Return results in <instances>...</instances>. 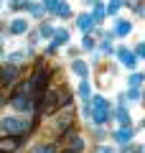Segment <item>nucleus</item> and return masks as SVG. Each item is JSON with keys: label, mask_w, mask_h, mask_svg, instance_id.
<instances>
[{"label": "nucleus", "mask_w": 145, "mask_h": 153, "mask_svg": "<svg viewBox=\"0 0 145 153\" xmlns=\"http://www.w3.org/2000/svg\"><path fill=\"white\" fill-rule=\"evenodd\" d=\"M130 84H132V87H138V84H140V74H132V76H130Z\"/></svg>", "instance_id": "obj_17"}, {"label": "nucleus", "mask_w": 145, "mask_h": 153, "mask_svg": "<svg viewBox=\"0 0 145 153\" xmlns=\"http://www.w3.org/2000/svg\"><path fill=\"white\" fill-rule=\"evenodd\" d=\"M92 23H94V21H92L89 16H84V18H79V28H81V31H89V28H92Z\"/></svg>", "instance_id": "obj_10"}, {"label": "nucleus", "mask_w": 145, "mask_h": 153, "mask_svg": "<svg viewBox=\"0 0 145 153\" xmlns=\"http://www.w3.org/2000/svg\"><path fill=\"white\" fill-rule=\"evenodd\" d=\"M115 31H117L120 36H125V33H130V23H127V21H120V23H117V28H115Z\"/></svg>", "instance_id": "obj_11"}, {"label": "nucleus", "mask_w": 145, "mask_h": 153, "mask_svg": "<svg viewBox=\"0 0 145 153\" xmlns=\"http://www.w3.org/2000/svg\"><path fill=\"white\" fill-rule=\"evenodd\" d=\"M0 79H3V84H13L18 79V69L16 66H8L5 71H0Z\"/></svg>", "instance_id": "obj_6"}, {"label": "nucleus", "mask_w": 145, "mask_h": 153, "mask_svg": "<svg viewBox=\"0 0 145 153\" xmlns=\"http://www.w3.org/2000/svg\"><path fill=\"white\" fill-rule=\"evenodd\" d=\"M71 69H74L76 74H87V64H84V61H74V64H71Z\"/></svg>", "instance_id": "obj_12"}, {"label": "nucleus", "mask_w": 145, "mask_h": 153, "mask_svg": "<svg viewBox=\"0 0 145 153\" xmlns=\"http://www.w3.org/2000/svg\"><path fill=\"white\" fill-rule=\"evenodd\" d=\"M117 120L122 123V125H127V123H130V115H127V110H117Z\"/></svg>", "instance_id": "obj_13"}, {"label": "nucleus", "mask_w": 145, "mask_h": 153, "mask_svg": "<svg viewBox=\"0 0 145 153\" xmlns=\"http://www.w3.org/2000/svg\"><path fill=\"white\" fill-rule=\"evenodd\" d=\"M56 100H59V92L48 89V92H46V105H43V112H54V110H56Z\"/></svg>", "instance_id": "obj_5"}, {"label": "nucleus", "mask_w": 145, "mask_h": 153, "mask_svg": "<svg viewBox=\"0 0 145 153\" xmlns=\"http://www.w3.org/2000/svg\"><path fill=\"white\" fill-rule=\"evenodd\" d=\"M107 117H109V112H107V102L97 97V100H94V123H104Z\"/></svg>", "instance_id": "obj_3"}, {"label": "nucleus", "mask_w": 145, "mask_h": 153, "mask_svg": "<svg viewBox=\"0 0 145 153\" xmlns=\"http://www.w3.org/2000/svg\"><path fill=\"white\" fill-rule=\"evenodd\" d=\"M18 146H21V140L18 138H0V153H13V151H18Z\"/></svg>", "instance_id": "obj_4"}, {"label": "nucleus", "mask_w": 145, "mask_h": 153, "mask_svg": "<svg viewBox=\"0 0 145 153\" xmlns=\"http://www.w3.org/2000/svg\"><path fill=\"white\" fill-rule=\"evenodd\" d=\"M0 130H3V133H13V135H16V133L26 130V123H23L21 117H3V120H0Z\"/></svg>", "instance_id": "obj_1"}, {"label": "nucleus", "mask_w": 145, "mask_h": 153, "mask_svg": "<svg viewBox=\"0 0 145 153\" xmlns=\"http://www.w3.org/2000/svg\"><path fill=\"white\" fill-rule=\"evenodd\" d=\"M71 138H74V135H71ZM81 148H84V140L74 138V140H71V151H81Z\"/></svg>", "instance_id": "obj_15"}, {"label": "nucleus", "mask_w": 145, "mask_h": 153, "mask_svg": "<svg viewBox=\"0 0 145 153\" xmlns=\"http://www.w3.org/2000/svg\"><path fill=\"white\" fill-rule=\"evenodd\" d=\"M79 94H81V97H89V84H87V79L79 84Z\"/></svg>", "instance_id": "obj_16"}, {"label": "nucleus", "mask_w": 145, "mask_h": 153, "mask_svg": "<svg viewBox=\"0 0 145 153\" xmlns=\"http://www.w3.org/2000/svg\"><path fill=\"white\" fill-rule=\"evenodd\" d=\"M26 28H28L26 21H13V23H10V31H13V33H26Z\"/></svg>", "instance_id": "obj_9"}, {"label": "nucleus", "mask_w": 145, "mask_h": 153, "mask_svg": "<svg viewBox=\"0 0 145 153\" xmlns=\"http://www.w3.org/2000/svg\"><path fill=\"white\" fill-rule=\"evenodd\" d=\"M120 61H122L125 66H135V61H138V59H135V56L130 54V51H125V49H120Z\"/></svg>", "instance_id": "obj_7"}, {"label": "nucleus", "mask_w": 145, "mask_h": 153, "mask_svg": "<svg viewBox=\"0 0 145 153\" xmlns=\"http://www.w3.org/2000/svg\"><path fill=\"white\" fill-rule=\"evenodd\" d=\"M127 97H130V100H140V92H138V89H130Z\"/></svg>", "instance_id": "obj_18"}, {"label": "nucleus", "mask_w": 145, "mask_h": 153, "mask_svg": "<svg viewBox=\"0 0 145 153\" xmlns=\"http://www.w3.org/2000/svg\"><path fill=\"white\" fill-rule=\"evenodd\" d=\"M69 41V33L66 31H56V44H66Z\"/></svg>", "instance_id": "obj_14"}, {"label": "nucleus", "mask_w": 145, "mask_h": 153, "mask_svg": "<svg viewBox=\"0 0 145 153\" xmlns=\"http://www.w3.org/2000/svg\"><path fill=\"white\" fill-rule=\"evenodd\" d=\"M115 138H117V143H130V138H132V130L122 128V130H117V133H115Z\"/></svg>", "instance_id": "obj_8"}, {"label": "nucleus", "mask_w": 145, "mask_h": 153, "mask_svg": "<svg viewBox=\"0 0 145 153\" xmlns=\"http://www.w3.org/2000/svg\"><path fill=\"white\" fill-rule=\"evenodd\" d=\"M46 84H48V69H38L36 74H33V79H31V87L36 89V92H41Z\"/></svg>", "instance_id": "obj_2"}]
</instances>
